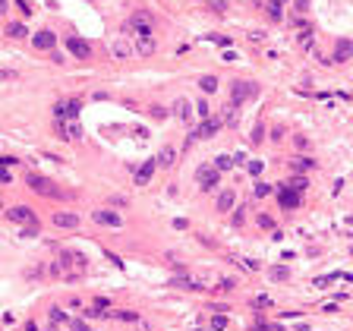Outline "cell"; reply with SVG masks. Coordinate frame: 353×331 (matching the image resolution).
I'll list each match as a JSON object with an SVG mask.
<instances>
[{
  "mask_svg": "<svg viewBox=\"0 0 353 331\" xmlns=\"http://www.w3.org/2000/svg\"><path fill=\"white\" fill-rule=\"evenodd\" d=\"M249 331H284L281 325H265V319H256V325H252Z\"/></svg>",
  "mask_w": 353,
  "mask_h": 331,
  "instance_id": "obj_32",
  "label": "cell"
},
{
  "mask_svg": "<svg viewBox=\"0 0 353 331\" xmlns=\"http://www.w3.org/2000/svg\"><path fill=\"white\" fill-rule=\"evenodd\" d=\"M51 221H54L57 227H63V230H76V227H79V218L73 215V211H57Z\"/></svg>",
  "mask_w": 353,
  "mask_h": 331,
  "instance_id": "obj_15",
  "label": "cell"
},
{
  "mask_svg": "<svg viewBox=\"0 0 353 331\" xmlns=\"http://www.w3.org/2000/svg\"><path fill=\"white\" fill-rule=\"evenodd\" d=\"M230 164H234V155H218L215 158V170H230Z\"/></svg>",
  "mask_w": 353,
  "mask_h": 331,
  "instance_id": "obj_28",
  "label": "cell"
},
{
  "mask_svg": "<svg viewBox=\"0 0 353 331\" xmlns=\"http://www.w3.org/2000/svg\"><path fill=\"white\" fill-rule=\"evenodd\" d=\"M16 6L22 10V16H32V6H29V0H16Z\"/></svg>",
  "mask_w": 353,
  "mask_h": 331,
  "instance_id": "obj_46",
  "label": "cell"
},
{
  "mask_svg": "<svg viewBox=\"0 0 353 331\" xmlns=\"http://www.w3.org/2000/svg\"><path fill=\"white\" fill-rule=\"evenodd\" d=\"M218 294H227V290H234V281H218Z\"/></svg>",
  "mask_w": 353,
  "mask_h": 331,
  "instance_id": "obj_45",
  "label": "cell"
},
{
  "mask_svg": "<svg viewBox=\"0 0 353 331\" xmlns=\"http://www.w3.org/2000/svg\"><path fill=\"white\" fill-rule=\"evenodd\" d=\"M3 13H6V0H0V16H3Z\"/></svg>",
  "mask_w": 353,
  "mask_h": 331,
  "instance_id": "obj_52",
  "label": "cell"
},
{
  "mask_svg": "<svg viewBox=\"0 0 353 331\" xmlns=\"http://www.w3.org/2000/svg\"><path fill=\"white\" fill-rule=\"evenodd\" d=\"M6 35H10V38H25V35H29V29H25V22H10V25H6Z\"/></svg>",
  "mask_w": 353,
  "mask_h": 331,
  "instance_id": "obj_24",
  "label": "cell"
},
{
  "mask_svg": "<svg viewBox=\"0 0 353 331\" xmlns=\"http://www.w3.org/2000/svg\"><path fill=\"white\" fill-rule=\"evenodd\" d=\"M221 120L227 123V127H234V123H237V108H234V104H230V108H224V110H221Z\"/></svg>",
  "mask_w": 353,
  "mask_h": 331,
  "instance_id": "obj_29",
  "label": "cell"
},
{
  "mask_svg": "<svg viewBox=\"0 0 353 331\" xmlns=\"http://www.w3.org/2000/svg\"><path fill=\"white\" fill-rule=\"evenodd\" d=\"M268 193H271V186H265V183H259V186L252 189V199H265Z\"/></svg>",
  "mask_w": 353,
  "mask_h": 331,
  "instance_id": "obj_38",
  "label": "cell"
},
{
  "mask_svg": "<svg viewBox=\"0 0 353 331\" xmlns=\"http://www.w3.org/2000/svg\"><path fill=\"white\" fill-rule=\"evenodd\" d=\"M243 221H246V208H237L234 211V227H243Z\"/></svg>",
  "mask_w": 353,
  "mask_h": 331,
  "instance_id": "obj_40",
  "label": "cell"
},
{
  "mask_svg": "<svg viewBox=\"0 0 353 331\" xmlns=\"http://www.w3.org/2000/svg\"><path fill=\"white\" fill-rule=\"evenodd\" d=\"M126 25H130V32H136V35H149V29H151V16H149V13H132Z\"/></svg>",
  "mask_w": 353,
  "mask_h": 331,
  "instance_id": "obj_10",
  "label": "cell"
},
{
  "mask_svg": "<svg viewBox=\"0 0 353 331\" xmlns=\"http://www.w3.org/2000/svg\"><path fill=\"white\" fill-rule=\"evenodd\" d=\"M221 127H224V120H221V117H205V120H202V127L196 129V136H199V139H211V136H215V132L221 129Z\"/></svg>",
  "mask_w": 353,
  "mask_h": 331,
  "instance_id": "obj_13",
  "label": "cell"
},
{
  "mask_svg": "<svg viewBox=\"0 0 353 331\" xmlns=\"http://www.w3.org/2000/svg\"><path fill=\"white\" fill-rule=\"evenodd\" d=\"M234 205H237V196L230 193V189H227V193H221V196H218V211H230Z\"/></svg>",
  "mask_w": 353,
  "mask_h": 331,
  "instance_id": "obj_23",
  "label": "cell"
},
{
  "mask_svg": "<svg viewBox=\"0 0 353 331\" xmlns=\"http://www.w3.org/2000/svg\"><path fill=\"white\" fill-rule=\"evenodd\" d=\"M89 325H85L82 319H70V331H85Z\"/></svg>",
  "mask_w": 353,
  "mask_h": 331,
  "instance_id": "obj_44",
  "label": "cell"
},
{
  "mask_svg": "<svg viewBox=\"0 0 353 331\" xmlns=\"http://www.w3.org/2000/svg\"><path fill=\"white\" fill-rule=\"evenodd\" d=\"M218 174H221V170H215V167H199L196 180H199V186H202V193L218 189Z\"/></svg>",
  "mask_w": 353,
  "mask_h": 331,
  "instance_id": "obj_7",
  "label": "cell"
},
{
  "mask_svg": "<svg viewBox=\"0 0 353 331\" xmlns=\"http://www.w3.org/2000/svg\"><path fill=\"white\" fill-rule=\"evenodd\" d=\"M227 259L234 262V265H240L243 271H256V268H259V262H256V259H240V256H227Z\"/></svg>",
  "mask_w": 353,
  "mask_h": 331,
  "instance_id": "obj_25",
  "label": "cell"
},
{
  "mask_svg": "<svg viewBox=\"0 0 353 331\" xmlns=\"http://www.w3.org/2000/svg\"><path fill=\"white\" fill-rule=\"evenodd\" d=\"M199 89L211 95V92H218V79L215 76H202V79H199Z\"/></svg>",
  "mask_w": 353,
  "mask_h": 331,
  "instance_id": "obj_27",
  "label": "cell"
},
{
  "mask_svg": "<svg viewBox=\"0 0 353 331\" xmlns=\"http://www.w3.org/2000/svg\"><path fill=\"white\" fill-rule=\"evenodd\" d=\"M114 319H120V322H139V315L130 313V309H120V313H114Z\"/></svg>",
  "mask_w": 353,
  "mask_h": 331,
  "instance_id": "obj_34",
  "label": "cell"
},
{
  "mask_svg": "<svg viewBox=\"0 0 353 331\" xmlns=\"http://www.w3.org/2000/svg\"><path fill=\"white\" fill-rule=\"evenodd\" d=\"M265 139V123H256V129H252V145H262Z\"/></svg>",
  "mask_w": 353,
  "mask_h": 331,
  "instance_id": "obj_33",
  "label": "cell"
},
{
  "mask_svg": "<svg viewBox=\"0 0 353 331\" xmlns=\"http://www.w3.org/2000/svg\"><path fill=\"white\" fill-rule=\"evenodd\" d=\"M350 57H353V41H347V38H344V41H337L334 57H331V60H334V63H344V60H350Z\"/></svg>",
  "mask_w": 353,
  "mask_h": 331,
  "instance_id": "obj_17",
  "label": "cell"
},
{
  "mask_svg": "<svg viewBox=\"0 0 353 331\" xmlns=\"http://www.w3.org/2000/svg\"><path fill=\"white\" fill-rule=\"evenodd\" d=\"M132 51H130V44H123V38H117L114 41V57H120V60H126Z\"/></svg>",
  "mask_w": 353,
  "mask_h": 331,
  "instance_id": "obj_26",
  "label": "cell"
},
{
  "mask_svg": "<svg viewBox=\"0 0 353 331\" xmlns=\"http://www.w3.org/2000/svg\"><path fill=\"white\" fill-rule=\"evenodd\" d=\"M287 277H290V271H287V268H281V265L271 271V281H287Z\"/></svg>",
  "mask_w": 353,
  "mask_h": 331,
  "instance_id": "obj_37",
  "label": "cell"
},
{
  "mask_svg": "<svg viewBox=\"0 0 353 331\" xmlns=\"http://www.w3.org/2000/svg\"><path fill=\"white\" fill-rule=\"evenodd\" d=\"M0 183H10V170H3V167H0Z\"/></svg>",
  "mask_w": 353,
  "mask_h": 331,
  "instance_id": "obj_50",
  "label": "cell"
},
{
  "mask_svg": "<svg viewBox=\"0 0 353 331\" xmlns=\"http://www.w3.org/2000/svg\"><path fill=\"white\" fill-rule=\"evenodd\" d=\"M95 306H98V309H108V306H111V300H108V296H98Z\"/></svg>",
  "mask_w": 353,
  "mask_h": 331,
  "instance_id": "obj_48",
  "label": "cell"
},
{
  "mask_svg": "<svg viewBox=\"0 0 353 331\" xmlns=\"http://www.w3.org/2000/svg\"><path fill=\"white\" fill-rule=\"evenodd\" d=\"M32 44H35L38 51H54V44H57V35H54V32H48V29H41V32H35V38H32Z\"/></svg>",
  "mask_w": 353,
  "mask_h": 331,
  "instance_id": "obj_14",
  "label": "cell"
},
{
  "mask_svg": "<svg viewBox=\"0 0 353 331\" xmlns=\"http://www.w3.org/2000/svg\"><path fill=\"white\" fill-rule=\"evenodd\" d=\"M104 256H108V262H114V265H117V268H126V262H123V259H120V256H117V253H111V249H108V253H104Z\"/></svg>",
  "mask_w": 353,
  "mask_h": 331,
  "instance_id": "obj_41",
  "label": "cell"
},
{
  "mask_svg": "<svg viewBox=\"0 0 353 331\" xmlns=\"http://www.w3.org/2000/svg\"><path fill=\"white\" fill-rule=\"evenodd\" d=\"M287 186H290V189H297V193H306V186H309V183H306V177H303V174H297L294 180L287 183Z\"/></svg>",
  "mask_w": 353,
  "mask_h": 331,
  "instance_id": "obj_30",
  "label": "cell"
},
{
  "mask_svg": "<svg viewBox=\"0 0 353 331\" xmlns=\"http://www.w3.org/2000/svg\"><path fill=\"white\" fill-rule=\"evenodd\" d=\"M54 132L63 136L66 142H82V127L76 120H54Z\"/></svg>",
  "mask_w": 353,
  "mask_h": 331,
  "instance_id": "obj_4",
  "label": "cell"
},
{
  "mask_svg": "<svg viewBox=\"0 0 353 331\" xmlns=\"http://www.w3.org/2000/svg\"><path fill=\"white\" fill-rule=\"evenodd\" d=\"M25 186L32 189V193H38V196H51V199H70V193H57V186L48 180V177H41V174H35V170H29L25 174Z\"/></svg>",
  "mask_w": 353,
  "mask_h": 331,
  "instance_id": "obj_1",
  "label": "cell"
},
{
  "mask_svg": "<svg viewBox=\"0 0 353 331\" xmlns=\"http://www.w3.org/2000/svg\"><path fill=\"white\" fill-rule=\"evenodd\" d=\"M312 167H316L312 158H294V161H290V170H294V174H306V170H312Z\"/></svg>",
  "mask_w": 353,
  "mask_h": 331,
  "instance_id": "obj_22",
  "label": "cell"
},
{
  "mask_svg": "<svg viewBox=\"0 0 353 331\" xmlns=\"http://www.w3.org/2000/svg\"><path fill=\"white\" fill-rule=\"evenodd\" d=\"M246 170H249V177H259L265 170V164L262 161H249V164H246Z\"/></svg>",
  "mask_w": 353,
  "mask_h": 331,
  "instance_id": "obj_36",
  "label": "cell"
},
{
  "mask_svg": "<svg viewBox=\"0 0 353 331\" xmlns=\"http://www.w3.org/2000/svg\"><path fill=\"white\" fill-rule=\"evenodd\" d=\"M60 268H89V259H85L82 253H76V249H63V253H60Z\"/></svg>",
  "mask_w": 353,
  "mask_h": 331,
  "instance_id": "obj_5",
  "label": "cell"
},
{
  "mask_svg": "<svg viewBox=\"0 0 353 331\" xmlns=\"http://www.w3.org/2000/svg\"><path fill=\"white\" fill-rule=\"evenodd\" d=\"M227 328V315H215L211 319V331H224Z\"/></svg>",
  "mask_w": 353,
  "mask_h": 331,
  "instance_id": "obj_35",
  "label": "cell"
},
{
  "mask_svg": "<svg viewBox=\"0 0 353 331\" xmlns=\"http://www.w3.org/2000/svg\"><path fill=\"white\" fill-rule=\"evenodd\" d=\"M294 145H297V151H306V148H309V139H306V136H297Z\"/></svg>",
  "mask_w": 353,
  "mask_h": 331,
  "instance_id": "obj_43",
  "label": "cell"
},
{
  "mask_svg": "<svg viewBox=\"0 0 353 331\" xmlns=\"http://www.w3.org/2000/svg\"><path fill=\"white\" fill-rule=\"evenodd\" d=\"M155 161H158V167H174V161H177V148H174V145H164V148L158 151Z\"/></svg>",
  "mask_w": 353,
  "mask_h": 331,
  "instance_id": "obj_16",
  "label": "cell"
},
{
  "mask_svg": "<svg viewBox=\"0 0 353 331\" xmlns=\"http://www.w3.org/2000/svg\"><path fill=\"white\" fill-rule=\"evenodd\" d=\"M66 51H70L73 57H79V60H89L92 57V44L85 41V38H76V35L66 38Z\"/></svg>",
  "mask_w": 353,
  "mask_h": 331,
  "instance_id": "obj_6",
  "label": "cell"
},
{
  "mask_svg": "<svg viewBox=\"0 0 353 331\" xmlns=\"http://www.w3.org/2000/svg\"><path fill=\"white\" fill-rule=\"evenodd\" d=\"M79 110H82V104L76 98H60L54 104V120H76Z\"/></svg>",
  "mask_w": 353,
  "mask_h": 331,
  "instance_id": "obj_3",
  "label": "cell"
},
{
  "mask_svg": "<svg viewBox=\"0 0 353 331\" xmlns=\"http://www.w3.org/2000/svg\"><path fill=\"white\" fill-rule=\"evenodd\" d=\"M259 95V85L256 82H249V79H234L230 82V104H243V101H249V98H256Z\"/></svg>",
  "mask_w": 353,
  "mask_h": 331,
  "instance_id": "obj_2",
  "label": "cell"
},
{
  "mask_svg": "<svg viewBox=\"0 0 353 331\" xmlns=\"http://www.w3.org/2000/svg\"><path fill=\"white\" fill-rule=\"evenodd\" d=\"M208 41H215V44H221V48H230V38L227 35H211Z\"/></svg>",
  "mask_w": 353,
  "mask_h": 331,
  "instance_id": "obj_42",
  "label": "cell"
},
{
  "mask_svg": "<svg viewBox=\"0 0 353 331\" xmlns=\"http://www.w3.org/2000/svg\"><path fill=\"white\" fill-rule=\"evenodd\" d=\"M174 114L180 117V123H186V127H189V123H192V104L186 101V98H180L177 108H174Z\"/></svg>",
  "mask_w": 353,
  "mask_h": 331,
  "instance_id": "obj_19",
  "label": "cell"
},
{
  "mask_svg": "<svg viewBox=\"0 0 353 331\" xmlns=\"http://www.w3.org/2000/svg\"><path fill=\"white\" fill-rule=\"evenodd\" d=\"M211 13H227V3H221V0H215V3H211Z\"/></svg>",
  "mask_w": 353,
  "mask_h": 331,
  "instance_id": "obj_47",
  "label": "cell"
},
{
  "mask_svg": "<svg viewBox=\"0 0 353 331\" xmlns=\"http://www.w3.org/2000/svg\"><path fill=\"white\" fill-rule=\"evenodd\" d=\"M155 167H158L155 158H151V161H145V164H139V167L132 170V180H136V186H145V183H151V174H155Z\"/></svg>",
  "mask_w": 353,
  "mask_h": 331,
  "instance_id": "obj_9",
  "label": "cell"
},
{
  "mask_svg": "<svg viewBox=\"0 0 353 331\" xmlns=\"http://www.w3.org/2000/svg\"><path fill=\"white\" fill-rule=\"evenodd\" d=\"M265 16H268L271 22H281L284 19V6L278 3V0H268V3H265Z\"/></svg>",
  "mask_w": 353,
  "mask_h": 331,
  "instance_id": "obj_21",
  "label": "cell"
},
{
  "mask_svg": "<svg viewBox=\"0 0 353 331\" xmlns=\"http://www.w3.org/2000/svg\"><path fill=\"white\" fill-rule=\"evenodd\" d=\"M252 306H256V309H268L271 306V296H256V300H252Z\"/></svg>",
  "mask_w": 353,
  "mask_h": 331,
  "instance_id": "obj_39",
  "label": "cell"
},
{
  "mask_svg": "<svg viewBox=\"0 0 353 331\" xmlns=\"http://www.w3.org/2000/svg\"><path fill=\"white\" fill-rule=\"evenodd\" d=\"M136 51L142 57H151V54H155V38H151V35H136Z\"/></svg>",
  "mask_w": 353,
  "mask_h": 331,
  "instance_id": "obj_18",
  "label": "cell"
},
{
  "mask_svg": "<svg viewBox=\"0 0 353 331\" xmlns=\"http://www.w3.org/2000/svg\"><path fill=\"white\" fill-rule=\"evenodd\" d=\"M256 224H259L262 230H275V218H271V215H259Z\"/></svg>",
  "mask_w": 353,
  "mask_h": 331,
  "instance_id": "obj_31",
  "label": "cell"
},
{
  "mask_svg": "<svg viewBox=\"0 0 353 331\" xmlns=\"http://www.w3.org/2000/svg\"><path fill=\"white\" fill-rule=\"evenodd\" d=\"M174 287H183V290H202V281L189 277V271H186V275H174Z\"/></svg>",
  "mask_w": 353,
  "mask_h": 331,
  "instance_id": "obj_20",
  "label": "cell"
},
{
  "mask_svg": "<svg viewBox=\"0 0 353 331\" xmlns=\"http://www.w3.org/2000/svg\"><path fill=\"white\" fill-rule=\"evenodd\" d=\"M92 218H95L98 224H104V227H114V230H120V227H123V218H120L117 211H108V208H104V211L98 208V211H95Z\"/></svg>",
  "mask_w": 353,
  "mask_h": 331,
  "instance_id": "obj_11",
  "label": "cell"
},
{
  "mask_svg": "<svg viewBox=\"0 0 353 331\" xmlns=\"http://www.w3.org/2000/svg\"><path fill=\"white\" fill-rule=\"evenodd\" d=\"M278 202H281V208L294 211V208H299V202H303V193H297V189L284 186V189H278Z\"/></svg>",
  "mask_w": 353,
  "mask_h": 331,
  "instance_id": "obj_8",
  "label": "cell"
},
{
  "mask_svg": "<svg viewBox=\"0 0 353 331\" xmlns=\"http://www.w3.org/2000/svg\"><path fill=\"white\" fill-rule=\"evenodd\" d=\"M6 218H10V221H16V224H38V221H35V211L25 208V205L10 208V211H6Z\"/></svg>",
  "mask_w": 353,
  "mask_h": 331,
  "instance_id": "obj_12",
  "label": "cell"
},
{
  "mask_svg": "<svg viewBox=\"0 0 353 331\" xmlns=\"http://www.w3.org/2000/svg\"><path fill=\"white\" fill-rule=\"evenodd\" d=\"M306 6H309V0H297V10L299 13H306Z\"/></svg>",
  "mask_w": 353,
  "mask_h": 331,
  "instance_id": "obj_51",
  "label": "cell"
},
{
  "mask_svg": "<svg viewBox=\"0 0 353 331\" xmlns=\"http://www.w3.org/2000/svg\"><path fill=\"white\" fill-rule=\"evenodd\" d=\"M192 331H205V328H192Z\"/></svg>",
  "mask_w": 353,
  "mask_h": 331,
  "instance_id": "obj_53",
  "label": "cell"
},
{
  "mask_svg": "<svg viewBox=\"0 0 353 331\" xmlns=\"http://www.w3.org/2000/svg\"><path fill=\"white\" fill-rule=\"evenodd\" d=\"M199 117H202V120L208 117V104H205V101H199Z\"/></svg>",
  "mask_w": 353,
  "mask_h": 331,
  "instance_id": "obj_49",
  "label": "cell"
}]
</instances>
